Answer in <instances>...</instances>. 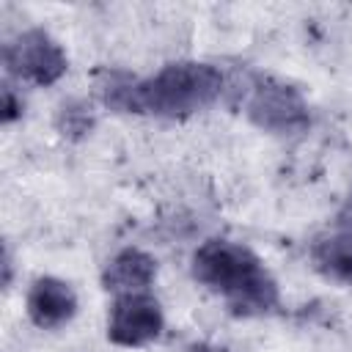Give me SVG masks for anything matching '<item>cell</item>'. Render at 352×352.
Returning a JSON list of instances; mask_svg holds the SVG:
<instances>
[{"instance_id":"1","label":"cell","mask_w":352,"mask_h":352,"mask_svg":"<svg viewBox=\"0 0 352 352\" xmlns=\"http://www.w3.org/2000/svg\"><path fill=\"white\" fill-rule=\"evenodd\" d=\"M223 72L201 60H179L162 66L146 80L110 82L104 102L124 113L160 118H184L209 107L223 94Z\"/></svg>"},{"instance_id":"2","label":"cell","mask_w":352,"mask_h":352,"mask_svg":"<svg viewBox=\"0 0 352 352\" xmlns=\"http://www.w3.org/2000/svg\"><path fill=\"white\" fill-rule=\"evenodd\" d=\"M192 278L220 294L234 316L270 314L280 300L275 278L242 242L206 239L192 253Z\"/></svg>"},{"instance_id":"3","label":"cell","mask_w":352,"mask_h":352,"mask_svg":"<svg viewBox=\"0 0 352 352\" xmlns=\"http://www.w3.org/2000/svg\"><path fill=\"white\" fill-rule=\"evenodd\" d=\"M245 113L258 129L272 135H297L311 124L302 94L272 77L253 80L245 102Z\"/></svg>"},{"instance_id":"4","label":"cell","mask_w":352,"mask_h":352,"mask_svg":"<svg viewBox=\"0 0 352 352\" xmlns=\"http://www.w3.org/2000/svg\"><path fill=\"white\" fill-rule=\"evenodd\" d=\"M3 60L16 80H25L33 85H52L69 69L63 47L47 30H38V28L25 30L14 41H8L3 50Z\"/></svg>"},{"instance_id":"5","label":"cell","mask_w":352,"mask_h":352,"mask_svg":"<svg viewBox=\"0 0 352 352\" xmlns=\"http://www.w3.org/2000/svg\"><path fill=\"white\" fill-rule=\"evenodd\" d=\"M165 316L148 292L121 294L113 300L107 314V338L118 346H146L162 333Z\"/></svg>"},{"instance_id":"6","label":"cell","mask_w":352,"mask_h":352,"mask_svg":"<svg viewBox=\"0 0 352 352\" xmlns=\"http://www.w3.org/2000/svg\"><path fill=\"white\" fill-rule=\"evenodd\" d=\"M28 316L36 327L41 330H58L63 324H69L77 314V294L74 289L52 275L36 278L30 292H28Z\"/></svg>"},{"instance_id":"7","label":"cell","mask_w":352,"mask_h":352,"mask_svg":"<svg viewBox=\"0 0 352 352\" xmlns=\"http://www.w3.org/2000/svg\"><path fill=\"white\" fill-rule=\"evenodd\" d=\"M157 278V261L140 250V248H124L118 250L104 272H102V283L113 297L121 294H135V292H148V286Z\"/></svg>"},{"instance_id":"8","label":"cell","mask_w":352,"mask_h":352,"mask_svg":"<svg viewBox=\"0 0 352 352\" xmlns=\"http://www.w3.org/2000/svg\"><path fill=\"white\" fill-rule=\"evenodd\" d=\"M314 267L336 283H352V228H338L311 245Z\"/></svg>"},{"instance_id":"9","label":"cell","mask_w":352,"mask_h":352,"mask_svg":"<svg viewBox=\"0 0 352 352\" xmlns=\"http://www.w3.org/2000/svg\"><path fill=\"white\" fill-rule=\"evenodd\" d=\"M60 129L63 135H82L91 129V113L80 104H63L60 110Z\"/></svg>"},{"instance_id":"10","label":"cell","mask_w":352,"mask_h":352,"mask_svg":"<svg viewBox=\"0 0 352 352\" xmlns=\"http://www.w3.org/2000/svg\"><path fill=\"white\" fill-rule=\"evenodd\" d=\"M22 116V99H16L11 85H3V124H11Z\"/></svg>"},{"instance_id":"11","label":"cell","mask_w":352,"mask_h":352,"mask_svg":"<svg viewBox=\"0 0 352 352\" xmlns=\"http://www.w3.org/2000/svg\"><path fill=\"white\" fill-rule=\"evenodd\" d=\"M187 352H226V349H220V346H212V344H192Z\"/></svg>"}]
</instances>
